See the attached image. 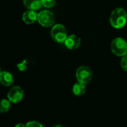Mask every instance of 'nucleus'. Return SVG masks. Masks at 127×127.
Listing matches in <instances>:
<instances>
[{
  "instance_id": "1",
  "label": "nucleus",
  "mask_w": 127,
  "mask_h": 127,
  "mask_svg": "<svg viewBox=\"0 0 127 127\" xmlns=\"http://www.w3.org/2000/svg\"><path fill=\"white\" fill-rule=\"evenodd\" d=\"M110 23L114 29L123 28L127 23V13L122 8H117L112 11L110 16Z\"/></svg>"
},
{
  "instance_id": "2",
  "label": "nucleus",
  "mask_w": 127,
  "mask_h": 127,
  "mask_svg": "<svg viewBox=\"0 0 127 127\" xmlns=\"http://www.w3.org/2000/svg\"><path fill=\"white\" fill-rule=\"evenodd\" d=\"M111 49L115 55L123 57L127 54V42L122 37H116L111 41Z\"/></svg>"
},
{
  "instance_id": "3",
  "label": "nucleus",
  "mask_w": 127,
  "mask_h": 127,
  "mask_svg": "<svg viewBox=\"0 0 127 127\" xmlns=\"http://www.w3.org/2000/svg\"><path fill=\"white\" fill-rule=\"evenodd\" d=\"M67 36V29L63 25L56 24L52 26L51 30V37L55 42L62 43L65 41Z\"/></svg>"
},
{
  "instance_id": "4",
  "label": "nucleus",
  "mask_w": 127,
  "mask_h": 127,
  "mask_svg": "<svg viewBox=\"0 0 127 127\" xmlns=\"http://www.w3.org/2000/svg\"><path fill=\"white\" fill-rule=\"evenodd\" d=\"M76 77L78 82L87 85L92 80L93 72L90 67L87 66H81L76 70Z\"/></svg>"
},
{
  "instance_id": "5",
  "label": "nucleus",
  "mask_w": 127,
  "mask_h": 127,
  "mask_svg": "<svg viewBox=\"0 0 127 127\" xmlns=\"http://www.w3.org/2000/svg\"><path fill=\"white\" fill-rule=\"evenodd\" d=\"M55 21V17L54 14L48 10H44L38 13L37 22L43 27L49 28L53 26Z\"/></svg>"
},
{
  "instance_id": "6",
  "label": "nucleus",
  "mask_w": 127,
  "mask_h": 127,
  "mask_svg": "<svg viewBox=\"0 0 127 127\" xmlns=\"http://www.w3.org/2000/svg\"><path fill=\"white\" fill-rule=\"evenodd\" d=\"M24 96L23 90L19 86H14L8 93L7 97L12 103H18L22 101Z\"/></svg>"
},
{
  "instance_id": "7",
  "label": "nucleus",
  "mask_w": 127,
  "mask_h": 127,
  "mask_svg": "<svg viewBox=\"0 0 127 127\" xmlns=\"http://www.w3.org/2000/svg\"><path fill=\"white\" fill-rule=\"evenodd\" d=\"M65 46L72 50V49H76L80 46L81 44V38L76 35V34H71L67 37L65 41L64 42Z\"/></svg>"
},
{
  "instance_id": "8",
  "label": "nucleus",
  "mask_w": 127,
  "mask_h": 127,
  "mask_svg": "<svg viewBox=\"0 0 127 127\" xmlns=\"http://www.w3.org/2000/svg\"><path fill=\"white\" fill-rule=\"evenodd\" d=\"M37 16H38V14L36 12V11L28 10L23 13L22 18H23V22L26 24L30 25L37 21Z\"/></svg>"
},
{
  "instance_id": "9",
  "label": "nucleus",
  "mask_w": 127,
  "mask_h": 127,
  "mask_svg": "<svg viewBox=\"0 0 127 127\" xmlns=\"http://www.w3.org/2000/svg\"><path fill=\"white\" fill-rule=\"evenodd\" d=\"M14 76L10 72L1 71V73H0V83L2 85L9 87L14 84Z\"/></svg>"
},
{
  "instance_id": "10",
  "label": "nucleus",
  "mask_w": 127,
  "mask_h": 127,
  "mask_svg": "<svg viewBox=\"0 0 127 127\" xmlns=\"http://www.w3.org/2000/svg\"><path fill=\"white\" fill-rule=\"evenodd\" d=\"M23 2L28 10L37 11L43 6L41 0H23Z\"/></svg>"
},
{
  "instance_id": "11",
  "label": "nucleus",
  "mask_w": 127,
  "mask_h": 127,
  "mask_svg": "<svg viewBox=\"0 0 127 127\" xmlns=\"http://www.w3.org/2000/svg\"><path fill=\"white\" fill-rule=\"evenodd\" d=\"M85 91H86L85 85L83 83H81L79 82L76 83L73 87V93L74 94V95H76L77 96L84 95Z\"/></svg>"
},
{
  "instance_id": "12",
  "label": "nucleus",
  "mask_w": 127,
  "mask_h": 127,
  "mask_svg": "<svg viewBox=\"0 0 127 127\" xmlns=\"http://www.w3.org/2000/svg\"><path fill=\"white\" fill-rule=\"evenodd\" d=\"M11 108V102L8 99L0 100V113H6Z\"/></svg>"
},
{
  "instance_id": "13",
  "label": "nucleus",
  "mask_w": 127,
  "mask_h": 127,
  "mask_svg": "<svg viewBox=\"0 0 127 127\" xmlns=\"http://www.w3.org/2000/svg\"><path fill=\"white\" fill-rule=\"evenodd\" d=\"M56 2V0H41L42 5L46 8H52L55 5Z\"/></svg>"
},
{
  "instance_id": "14",
  "label": "nucleus",
  "mask_w": 127,
  "mask_h": 127,
  "mask_svg": "<svg viewBox=\"0 0 127 127\" xmlns=\"http://www.w3.org/2000/svg\"><path fill=\"white\" fill-rule=\"evenodd\" d=\"M17 69L21 71V72H23V71H26L28 68V63H27V61L26 60H23L22 62L17 64Z\"/></svg>"
},
{
  "instance_id": "15",
  "label": "nucleus",
  "mask_w": 127,
  "mask_h": 127,
  "mask_svg": "<svg viewBox=\"0 0 127 127\" xmlns=\"http://www.w3.org/2000/svg\"><path fill=\"white\" fill-rule=\"evenodd\" d=\"M120 66L124 71L127 72V54L122 57L120 61Z\"/></svg>"
},
{
  "instance_id": "16",
  "label": "nucleus",
  "mask_w": 127,
  "mask_h": 127,
  "mask_svg": "<svg viewBox=\"0 0 127 127\" xmlns=\"http://www.w3.org/2000/svg\"><path fill=\"white\" fill-rule=\"evenodd\" d=\"M26 127H43V125L37 121H29L26 124Z\"/></svg>"
},
{
  "instance_id": "17",
  "label": "nucleus",
  "mask_w": 127,
  "mask_h": 127,
  "mask_svg": "<svg viewBox=\"0 0 127 127\" xmlns=\"http://www.w3.org/2000/svg\"><path fill=\"white\" fill-rule=\"evenodd\" d=\"M15 127H26V125L23 124V123H19L15 126Z\"/></svg>"
},
{
  "instance_id": "18",
  "label": "nucleus",
  "mask_w": 127,
  "mask_h": 127,
  "mask_svg": "<svg viewBox=\"0 0 127 127\" xmlns=\"http://www.w3.org/2000/svg\"><path fill=\"white\" fill-rule=\"evenodd\" d=\"M52 127H64L63 126H61V125H56V126H54Z\"/></svg>"
},
{
  "instance_id": "19",
  "label": "nucleus",
  "mask_w": 127,
  "mask_h": 127,
  "mask_svg": "<svg viewBox=\"0 0 127 127\" xmlns=\"http://www.w3.org/2000/svg\"><path fill=\"white\" fill-rule=\"evenodd\" d=\"M0 73H1V68H0Z\"/></svg>"
}]
</instances>
